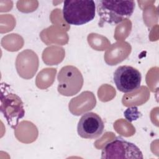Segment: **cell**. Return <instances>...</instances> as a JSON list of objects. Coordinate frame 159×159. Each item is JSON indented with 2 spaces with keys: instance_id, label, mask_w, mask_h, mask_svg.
I'll return each instance as SVG.
<instances>
[{
  "instance_id": "1",
  "label": "cell",
  "mask_w": 159,
  "mask_h": 159,
  "mask_svg": "<svg viewBox=\"0 0 159 159\" xmlns=\"http://www.w3.org/2000/svg\"><path fill=\"white\" fill-rule=\"evenodd\" d=\"M97 12L100 17L99 24H117L130 17L135 5L134 1L98 0L95 1Z\"/></svg>"
},
{
  "instance_id": "2",
  "label": "cell",
  "mask_w": 159,
  "mask_h": 159,
  "mask_svg": "<svg viewBox=\"0 0 159 159\" xmlns=\"http://www.w3.org/2000/svg\"><path fill=\"white\" fill-rule=\"evenodd\" d=\"M63 17L70 25H81L93 20L96 14L95 1L68 0L63 2Z\"/></svg>"
},
{
  "instance_id": "3",
  "label": "cell",
  "mask_w": 159,
  "mask_h": 159,
  "mask_svg": "<svg viewBox=\"0 0 159 159\" xmlns=\"http://www.w3.org/2000/svg\"><path fill=\"white\" fill-rule=\"evenodd\" d=\"M0 111L6 119L9 125L15 129L20 119L25 115L24 103L17 94L1 86Z\"/></svg>"
},
{
  "instance_id": "4",
  "label": "cell",
  "mask_w": 159,
  "mask_h": 159,
  "mask_svg": "<svg viewBox=\"0 0 159 159\" xmlns=\"http://www.w3.org/2000/svg\"><path fill=\"white\" fill-rule=\"evenodd\" d=\"M101 158L142 159L143 156L137 145L119 137L108 142L104 146L101 152Z\"/></svg>"
},
{
  "instance_id": "5",
  "label": "cell",
  "mask_w": 159,
  "mask_h": 159,
  "mask_svg": "<svg viewBox=\"0 0 159 159\" xmlns=\"http://www.w3.org/2000/svg\"><path fill=\"white\" fill-rule=\"evenodd\" d=\"M57 80L58 92L65 96H71L79 93L84 82L81 71L72 65L62 67L58 72Z\"/></svg>"
},
{
  "instance_id": "6",
  "label": "cell",
  "mask_w": 159,
  "mask_h": 159,
  "mask_svg": "<svg viewBox=\"0 0 159 159\" xmlns=\"http://www.w3.org/2000/svg\"><path fill=\"white\" fill-rule=\"evenodd\" d=\"M113 80L119 91L131 93L140 88L142 75L137 69L131 66L123 65L116 70Z\"/></svg>"
},
{
  "instance_id": "7",
  "label": "cell",
  "mask_w": 159,
  "mask_h": 159,
  "mask_svg": "<svg viewBox=\"0 0 159 159\" xmlns=\"http://www.w3.org/2000/svg\"><path fill=\"white\" fill-rule=\"evenodd\" d=\"M104 124L101 117L96 113L89 112L83 114L78 121L77 132L78 135L87 139H93L101 135Z\"/></svg>"
}]
</instances>
